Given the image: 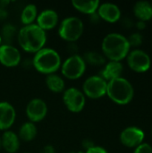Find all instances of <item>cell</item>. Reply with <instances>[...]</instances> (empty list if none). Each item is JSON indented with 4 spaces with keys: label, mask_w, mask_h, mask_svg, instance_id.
<instances>
[{
    "label": "cell",
    "mask_w": 152,
    "mask_h": 153,
    "mask_svg": "<svg viewBox=\"0 0 152 153\" xmlns=\"http://www.w3.org/2000/svg\"><path fill=\"white\" fill-rule=\"evenodd\" d=\"M151 134H152V127H151Z\"/></svg>",
    "instance_id": "74e56055"
},
{
    "label": "cell",
    "mask_w": 152,
    "mask_h": 153,
    "mask_svg": "<svg viewBox=\"0 0 152 153\" xmlns=\"http://www.w3.org/2000/svg\"><path fill=\"white\" fill-rule=\"evenodd\" d=\"M1 149H2V146H1V140H0V151H1Z\"/></svg>",
    "instance_id": "8d00e7d4"
},
{
    "label": "cell",
    "mask_w": 152,
    "mask_h": 153,
    "mask_svg": "<svg viewBox=\"0 0 152 153\" xmlns=\"http://www.w3.org/2000/svg\"><path fill=\"white\" fill-rule=\"evenodd\" d=\"M38 14H39V12H38V8L36 4H28L22 10L21 15H20L21 22L23 24V26L33 24L36 22Z\"/></svg>",
    "instance_id": "7402d4cb"
},
{
    "label": "cell",
    "mask_w": 152,
    "mask_h": 153,
    "mask_svg": "<svg viewBox=\"0 0 152 153\" xmlns=\"http://www.w3.org/2000/svg\"><path fill=\"white\" fill-rule=\"evenodd\" d=\"M62 100L67 110L72 113L82 112L86 105L85 95L82 90L75 87L65 89L63 92Z\"/></svg>",
    "instance_id": "ba28073f"
},
{
    "label": "cell",
    "mask_w": 152,
    "mask_h": 153,
    "mask_svg": "<svg viewBox=\"0 0 152 153\" xmlns=\"http://www.w3.org/2000/svg\"><path fill=\"white\" fill-rule=\"evenodd\" d=\"M35 23L47 32V30H51L58 26L59 15L53 9H46L38 14Z\"/></svg>",
    "instance_id": "5bb4252c"
},
{
    "label": "cell",
    "mask_w": 152,
    "mask_h": 153,
    "mask_svg": "<svg viewBox=\"0 0 152 153\" xmlns=\"http://www.w3.org/2000/svg\"><path fill=\"white\" fill-rule=\"evenodd\" d=\"M90 22H94V23L99 22L100 21V18H99V14L97 13V12H96L95 13L90 14Z\"/></svg>",
    "instance_id": "d6a6232c"
},
{
    "label": "cell",
    "mask_w": 152,
    "mask_h": 153,
    "mask_svg": "<svg viewBox=\"0 0 152 153\" xmlns=\"http://www.w3.org/2000/svg\"><path fill=\"white\" fill-rule=\"evenodd\" d=\"M40 153H56V150L52 145H46Z\"/></svg>",
    "instance_id": "4dcf8cb0"
},
{
    "label": "cell",
    "mask_w": 152,
    "mask_h": 153,
    "mask_svg": "<svg viewBox=\"0 0 152 153\" xmlns=\"http://www.w3.org/2000/svg\"><path fill=\"white\" fill-rule=\"evenodd\" d=\"M84 24L77 16H68L59 22L58 36L67 43H75L83 34Z\"/></svg>",
    "instance_id": "5b68a950"
},
{
    "label": "cell",
    "mask_w": 152,
    "mask_h": 153,
    "mask_svg": "<svg viewBox=\"0 0 152 153\" xmlns=\"http://www.w3.org/2000/svg\"><path fill=\"white\" fill-rule=\"evenodd\" d=\"M18 30L16 27L11 23H5L2 27V31L0 32L2 41L4 44H12L13 39L17 36Z\"/></svg>",
    "instance_id": "cb8c5ba5"
},
{
    "label": "cell",
    "mask_w": 152,
    "mask_h": 153,
    "mask_svg": "<svg viewBox=\"0 0 152 153\" xmlns=\"http://www.w3.org/2000/svg\"><path fill=\"white\" fill-rule=\"evenodd\" d=\"M123 25L126 28H131L133 26V20H131L130 18H125L123 20Z\"/></svg>",
    "instance_id": "1f68e13d"
},
{
    "label": "cell",
    "mask_w": 152,
    "mask_h": 153,
    "mask_svg": "<svg viewBox=\"0 0 152 153\" xmlns=\"http://www.w3.org/2000/svg\"><path fill=\"white\" fill-rule=\"evenodd\" d=\"M107 95L113 102L126 105L133 99L134 89L127 79L121 76L108 82Z\"/></svg>",
    "instance_id": "277c9868"
},
{
    "label": "cell",
    "mask_w": 152,
    "mask_h": 153,
    "mask_svg": "<svg viewBox=\"0 0 152 153\" xmlns=\"http://www.w3.org/2000/svg\"><path fill=\"white\" fill-rule=\"evenodd\" d=\"M47 105L46 101L40 98L30 100L25 108V114L30 122L37 124L45 119L47 115Z\"/></svg>",
    "instance_id": "30bf717a"
},
{
    "label": "cell",
    "mask_w": 152,
    "mask_h": 153,
    "mask_svg": "<svg viewBox=\"0 0 152 153\" xmlns=\"http://www.w3.org/2000/svg\"><path fill=\"white\" fill-rule=\"evenodd\" d=\"M144 132L137 126H128L125 128L119 136L121 143L128 148H136L144 140Z\"/></svg>",
    "instance_id": "7c38bea8"
},
{
    "label": "cell",
    "mask_w": 152,
    "mask_h": 153,
    "mask_svg": "<svg viewBox=\"0 0 152 153\" xmlns=\"http://www.w3.org/2000/svg\"><path fill=\"white\" fill-rule=\"evenodd\" d=\"M31 63L37 72L47 76L60 70L62 59L56 49L45 47L34 54Z\"/></svg>",
    "instance_id": "3957f363"
},
{
    "label": "cell",
    "mask_w": 152,
    "mask_h": 153,
    "mask_svg": "<svg viewBox=\"0 0 152 153\" xmlns=\"http://www.w3.org/2000/svg\"><path fill=\"white\" fill-rule=\"evenodd\" d=\"M151 5H152V2H151Z\"/></svg>",
    "instance_id": "ab89813d"
},
{
    "label": "cell",
    "mask_w": 152,
    "mask_h": 153,
    "mask_svg": "<svg viewBox=\"0 0 152 153\" xmlns=\"http://www.w3.org/2000/svg\"><path fill=\"white\" fill-rule=\"evenodd\" d=\"M22 62L21 51L13 44L3 43L0 46V64L12 68L19 65Z\"/></svg>",
    "instance_id": "8fae6325"
},
{
    "label": "cell",
    "mask_w": 152,
    "mask_h": 153,
    "mask_svg": "<svg viewBox=\"0 0 152 153\" xmlns=\"http://www.w3.org/2000/svg\"><path fill=\"white\" fill-rule=\"evenodd\" d=\"M97 13L99 14L100 20L105 22L114 23L119 21L121 18L120 8L113 3H102L99 4Z\"/></svg>",
    "instance_id": "9a60e30c"
},
{
    "label": "cell",
    "mask_w": 152,
    "mask_h": 153,
    "mask_svg": "<svg viewBox=\"0 0 152 153\" xmlns=\"http://www.w3.org/2000/svg\"><path fill=\"white\" fill-rule=\"evenodd\" d=\"M17 134L21 142L22 141L24 143H30L33 141L38 134V128H37L36 124L30 122V121L24 122L20 126Z\"/></svg>",
    "instance_id": "ac0fdd59"
},
{
    "label": "cell",
    "mask_w": 152,
    "mask_h": 153,
    "mask_svg": "<svg viewBox=\"0 0 152 153\" xmlns=\"http://www.w3.org/2000/svg\"><path fill=\"white\" fill-rule=\"evenodd\" d=\"M130 48L127 38L117 32L107 34L101 43L102 54L109 61L121 62L127 56Z\"/></svg>",
    "instance_id": "7a4b0ae2"
},
{
    "label": "cell",
    "mask_w": 152,
    "mask_h": 153,
    "mask_svg": "<svg viewBox=\"0 0 152 153\" xmlns=\"http://www.w3.org/2000/svg\"><path fill=\"white\" fill-rule=\"evenodd\" d=\"M24 153H30V152H24Z\"/></svg>",
    "instance_id": "f35d334b"
},
{
    "label": "cell",
    "mask_w": 152,
    "mask_h": 153,
    "mask_svg": "<svg viewBox=\"0 0 152 153\" xmlns=\"http://www.w3.org/2000/svg\"><path fill=\"white\" fill-rule=\"evenodd\" d=\"M8 16V13L5 9L4 5H0V20H4Z\"/></svg>",
    "instance_id": "f546056e"
},
{
    "label": "cell",
    "mask_w": 152,
    "mask_h": 153,
    "mask_svg": "<svg viewBox=\"0 0 152 153\" xmlns=\"http://www.w3.org/2000/svg\"><path fill=\"white\" fill-rule=\"evenodd\" d=\"M45 83L47 89L54 93H63L65 90V82L63 76L52 74L46 76Z\"/></svg>",
    "instance_id": "d6986e66"
},
{
    "label": "cell",
    "mask_w": 152,
    "mask_h": 153,
    "mask_svg": "<svg viewBox=\"0 0 152 153\" xmlns=\"http://www.w3.org/2000/svg\"><path fill=\"white\" fill-rule=\"evenodd\" d=\"M94 145H95L94 143H93L92 141L89 140V139H85V140L82 142V147H83V149H84L85 151H87L88 149L93 147Z\"/></svg>",
    "instance_id": "f1b7e54d"
},
{
    "label": "cell",
    "mask_w": 152,
    "mask_h": 153,
    "mask_svg": "<svg viewBox=\"0 0 152 153\" xmlns=\"http://www.w3.org/2000/svg\"><path fill=\"white\" fill-rule=\"evenodd\" d=\"M17 42L20 48L30 54H35L47 43V32L40 29L36 23L22 26L17 32Z\"/></svg>",
    "instance_id": "6da1fadb"
},
{
    "label": "cell",
    "mask_w": 152,
    "mask_h": 153,
    "mask_svg": "<svg viewBox=\"0 0 152 153\" xmlns=\"http://www.w3.org/2000/svg\"><path fill=\"white\" fill-rule=\"evenodd\" d=\"M126 58L128 66L136 73H144L151 68V59L144 50L135 48L129 52Z\"/></svg>",
    "instance_id": "9c48e42d"
},
{
    "label": "cell",
    "mask_w": 152,
    "mask_h": 153,
    "mask_svg": "<svg viewBox=\"0 0 152 153\" xmlns=\"http://www.w3.org/2000/svg\"><path fill=\"white\" fill-rule=\"evenodd\" d=\"M108 82L100 75L89 76L82 83V91L86 98L98 100L107 95Z\"/></svg>",
    "instance_id": "52a82bcc"
},
{
    "label": "cell",
    "mask_w": 152,
    "mask_h": 153,
    "mask_svg": "<svg viewBox=\"0 0 152 153\" xmlns=\"http://www.w3.org/2000/svg\"><path fill=\"white\" fill-rule=\"evenodd\" d=\"M77 49H78V47H77L76 43H68V45H67V50L71 54L70 56L76 55L77 54Z\"/></svg>",
    "instance_id": "83f0119b"
},
{
    "label": "cell",
    "mask_w": 152,
    "mask_h": 153,
    "mask_svg": "<svg viewBox=\"0 0 152 153\" xmlns=\"http://www.w3.org/2000/svg\"><path fill=\"white\" fill-rule=\"evenodd\" d=\"M123 71H124V66L121 62L108 61L103 66L100 73V76L107 82H109L116 78L121 77Z\"/></svg>",
    "instance_id": "e0dca14e"
},
{
    "label": "cell",
    "mask_w": 152,
    "mask_h": 153,
    "mask_svg": "<svg viewBox=\"0 0 152 153\" xmlns=\"http://www.w3.org/2000/svg\"><path fill=\"white\" fill-rule=\"evenodd\" d=\"M133 13L139 21H149L152 18V5L151 2L139 1L133 5Z\"/></svg>",
    "instance_id": "ffe728a7"
},
{
    "label": "cell",
    "mask_w": 152,
    "mask_h": 153,
    "mask_svg": "<svg viewBox=\"0 0 152 153\" xmlns=\"http://www.w3.org/2000/svg\"><path fill=\"white\" fill-rule=\"evenodd\" d=\"M2 149L7 153H16L21 146V140L18 134L12 131H4L0 137Z\"/></svg>",
    "instance_id": "2e32d148"
},
{
    "label": "cell",
    "mask_w": 152,
    "mask_h": 153,
    "mask_svg": "<svg viewBox=\"0 0 152 153\" xmlns=\"http://www.w3.org/2000/svg\"><path fill=\"white\" fill-rule=\"evenodd\" d=\"M136 27H137V29H139V30H144L145 28H146V22H143V21H138L137 22H136Z\"/></svg>",
    "instance_id": "836d02e7"
},
{
    "label": "cell",
    "mask_w": 152,
    "mask_h": 153,
    "mask_svg": "<svg viewBox=\"0 0 152 153\" xmlns=\"http://www.w3.org/2000/svg\"><path fill=\"white\" fill-rule=\"evenodd\" d=\"M133 153H152L151 145L146 143H142L135 148Z\"/></svg>",
    "instance_id": "484cf974"
},
{
    "label": "cell",
    "mask_w": 152,
    "mask_h": 153,
    "mask_svg": "<svg viewBox=\"0 0 152 153\" xmlns=\"http://www.w3.org/2000/svg\"><path fill=\"white\" fill-rule=\"evenodd\" d=\"M87 65L82 57L78 54L69 56L65 61L62 62L60 71L63 78L68 80H78L85 73Z\"/></svg>",
    "instance_id": "8992f818"
},
{
    "label": "cell",
    "mask_w": 152,
    "mask_h": 153,
    "mask_svg": "<svg viewBox=\"0 0 152 153\" xmlns=\"http://www.w3.org/2000/svg\"><path fill=\"white\" fill-rule=\"evenodd\" d=\"M16 120V110L7 101H0V131H7Z\"/></svg>",
    "instance_id": "4fadbf2b"
},
{
    "label": "cell",
    "mask_w": 152,
    "mask_h": 153,
    "mask_svg": "<svg viewBox=\"0 0 152 153\" xmlns=\"http://www.w3.org/2000/svg\"><path fill=\"white\" fill-rule=\"evenodd\" d=\"M82 57L86 65H90L93 66H104L105 64L107 63L106 57L103 56V54L94 50H90L85 52Z\"/></svg>",
    "instance_id": "603a6c76"
},
{
    "label": "cell",
    "mask_w": 152,
    "mask_h": 153,
    "mask_svg": "<svg viewBox=\"0 0 152 153\" xmlns=\"http://www.w3.org/2000/svg\"><path fill=\"white\" fill-rule=\"evenodd\" d=\"M99 4H100V2L98 0H93V1L73 0L72 1V5L76 11L84 14H89V15L95 13Z\"/></svg>",
    "instance_id": "44dd1931"
},
{
    "label": "cell",
    "mask_w": 152,
    "mask_h": 153,
    "mask_svg": "<svg viewBox=\"0 0 152 153\" xmlns=\"http://www.w3.org/2000/svg\"><path fill=\"white\" fill-rule=\"evenodd\" d=\"M128 42L130 44V47H133V48H137L139 46H141L142 44V35L139 32H133L132 33L128 38Z\"/></svg>",
    "instance_id": "d4e9b609"
},
{
    "label": "cell",
    "mask_w": 152,
    "mask_h": 153,
    "mask_svg": "<svg viewBox=\"0 0 152 153\" xmlns=\"http://www.w3.org/2000/svg\"><path fill=\"white\" fill-rule=\"evenodd\" d=\"M72 153H84L83 152H72Z\"/></svg>",
    "instance_id": "d590c367"
},
{
    "label": "cell",
    "mask_w": 152,
    "mask_h": 153,
    "mask_svg": "<svg viewBox=\"0 0 152 153\" xmlns=\"http://www.w3.org/2000/svg\"><path fill=\"white\" fill-rule=\"evenodd\" d=\"M3 44V41H2V38H1V35H0V46Z\"/></svg>",
    "instance_id": "e575fe53"
},
{
    "label": "cell",
    "mask_w": 152,
    "mask_h": 153,
    "mask_svg": "<svg viewBox=\"0 0 152 153\" xmlns=\"http://www.w3.org/2000/svg\"><path fill=\"white\" fill-rule=\"evenodd\" d=\"M84 153H108V151L105 148L101 147V146L94 145L93 147H91V148L88 149L87 151H85Z\"/></svg>",
    "instance_id": "4316f807"
}]
</instances>
